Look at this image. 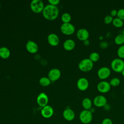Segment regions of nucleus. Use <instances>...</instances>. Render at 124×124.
Segmentation results:
<instances>
[{
    "label": "nucleus",
    "instance_id": "obj_6",
    "mask_svg": "<svg viewBox=\"0 0 124 124\" xmlns=\"http://www.w3.org/2000/svg\"><path fill=\"white\" fill-rule=\"evenodd\" d=\"M61 31L64 34L69 35L74 33L75 28L74 25L70 23H63L61 27Z\"/></svg>",
    "mask_w": 124,
    "mask_h": 124
},
{
    "label": "nucleus",
    "instance_id": "obj_18",
    "mask_svg": "<svg viewBox=\"0 0 124 124\" xmlns=\"http://www.w3.org/2000/svg\"><path fill=\"white\" fill-rule=\"evenodd\" d=\"M63 46L66 50H72L75 47V42L72 39H67L64 42Z\"/></svg>",
    "mask_w": 124,
    "mask_h": 124
},
{
    "label": "nucleus",
    "instance_id": "obj_38",
    "mask_svg": "<svg viewBox=\"0 0 124 124\" xmlns=\"http://www.w3.org/2000/svg\"><path fill=\"white\" fill-rule=\"evenodd\" d=\"M122 34L124 36V29H123V30L122 31Z\"/></svg>",
    "mask_w": 124,
    "mask_h": 124
},
{
    "label": "nucleus",
    "instance_id": "obj_15",
    "mask_svg": "<svg viewBox=\"0 0 124 124\" xmlns=\"http://www.w3.org/2000/svg\"><path fill=\"white\" fill-rule=\"evenodd\" d=\"M63 117L67 121H71L73 120L75 117V113L74 111L70 108H67L63 111Z\"/></svg>",
    "mask_w": 124,
    "mask_h": 124
},
{
    "label": "nucleus",
    "instance_id": "obj_16",
    "mask_svg": "<svg viewBox=\"0 0 124 124\" xmlns=\"http://www.w3.org/2000/svg\"><path fill=\"white\" fill-rule=\"evenodd\" d=\"M26 49L31 53H35L38 49L37 45L32 41H28L26 44Z\"/></svg>",
    "mask_w": 124,
    "mask_h": 124
},
{
    "label": "nucleus",
    "instance_id": "obj_20",
    "mask_svg": "<svg viewBox=\"0 0 124 124\" xmlns=\"http://www.w3.org/2000/svg\"><path fill=\"white\" fill-rule=\"evenodd\" d=\"M10 55L9 49L6 47H1L0 48V57L4 59L8 58Z\"/></svg>",
    "mask_w": 124,
    "mask_h": 124
},
{
    "label": "nucleus",
    "instance_id": "obj_30",
    "mask_svg": "<svg viewBox=\"0 0 124 124\" xmlns=\"http://www.w3.org/2000/svg\"><path fill=\"white\" fill-rule=\"evenodd\" d=\"M101 124H113V122L110 118H106L103 120Z\"/></svg>",
    "mask_w": 124,
    "mask_h": 124
},
{
    "label": "nucleus",
    "instance_id": "obj_25",
    "mask_svg": "<svg viewBox=\"0 0 124 124\" xmlns=\"http://www.w3.org/2000/svg\"><path fill=\"white\" fill-rule=\"evenodd\" d=\"M117 54L119 57L120 59H124V45L120 46L117 51Z\"/></svg>",
    "mask_w": 124,
    "mask_h": 124
},
{
    "label": "nucleus",
    "instance_id": "obj_7",
    "mask_svg": "<svg viewBox=\"0 0 124 124\" xmlns=\"http://www.w3.org/2000/svg\"><path fill=\"white\" fill-rule=\"evenodd\" d=\"M111 74V71L108 67H102L100 68L97 72V75L99 79L104 80L108 78Z\"/></svg>",
    "mask_w": 124,
    "mask_h": 124
},
{
    "label": "nucleus",
    "instance_id": "obj_1",
    "mask_svg": "<svg viewBox=\"0 0 124 124\" xmlns=\"http://www.w3.org/2000/svg\"><path fill=\"white\" fill-rule=\"evenodd\" d=\"M42 12L46 19L53 20L57 17L59 15V9L56 6L49 4L44 7Z\"/></svg>",
    "mask_w": 124,
    "mask_h": 124
},
{
    "label": "nucleus",
    "instance_id": "obj_28",
    "mask_svg": "<svg viewBox=\"0 0 124 124\" xmlns=\"http://www.w3.org/2000/svg\"><path fill=\"white\" fill-rule=\"evenodd\" d=\"M117 17L124 20V8H121L117 11Z\"/></svg>",
    "mask_w": 124,
    "mask_h": 124
},
{
    "label": "nucleus",
    "instance_id": "obj_21",
    "mask_svg": "<svg viewBox=\"0 0 124 124\" xmlns=\"http://www.w3.org/2000/svg\"><path fill=\"white\" fill-rule=\"evenodd\" d=\"M114 41L117 45H123L124 44V36L122 34L117 35L115 37Z\"/></svg>",
    "mask_w": 124,
    "mask_h": 124
},
{
    "label": "nucleus",
    "instance_id": "obj_32",
    "mask_svg": "<svg viewBox=\"0 0 124 124\" xmlns=\"http://www.w3.org/2000/svg\"><path fill=\"white\" fill-rule=\"evenodd\" d=\"M48 2L50 3V5L56 6L59 4L60 2L59 0H48Z\"/></svg>",
    "mask_w": 124,
    "mask_h": 124
},
{
    "label": "nucleus",
    "instance_id": "obj_34",
    "mask_svg": "<svg viewBox=\"0 0 124 124\" xmlns=\"http://www.w3.org/2000/svg\"><path fill=\"white\" fill-rule=\"evenodd\" d=\"M103 108H104L105 110H106V111H108V110H109L110 109V106L109 104H107Z\"/></svg>",
    "mask_w": 124,
    "mask_h": 124
},
{
    "label": "nucleus",
    "instance_id": "obj_17",
    "mask_svg": "<svg viewBox=\"0 0 124 124\" xmlns=\"http://www.w3.org/2000/svg\"><path fill=\"white\" fill-rule=\"evenodd\" d=\"M47 41L51 46H56L59 43V38L56 34L51 33L48 36Z\"/></svg>",
    "mask_w": 124,
    "mask_h": 124
},
{
    "label": "nucleus",
    "instance_id": "obj_9",
    "mask_svg": "<svg viewBox=\"0 0 124 124\" xmlns=\"http://www.w3.org/2000/svg\"><path fill=\"white\" fill-rule=\"evenodd\" d=\"M111 86L107 81L103 80L99 82L97 85V89L101 93H107L110 90Z\"/></svg>",
    "mask_w": 124,
    "mask_h": 124
},
{
    "label": "nucleus",
    "instance_id": "obj_29",
    "mask_svg": "<svg viewBox=\"0 0 124 124\" xmlns=\"http://www.w3.org/2000/svg\"><path fill=\"white\" fill-rule=\"evenodd\" d=\"M113 19V17L110 15H107L104 17V21L106 24H109L112 22Z\"/></svg>",
    "mask_w": 124,
    "mask_h": 124
},
{
    "label": "nucleus",
    "instance_id": "obj_22",
    "mask_svg": "<svg viewBox=\"0 0 124 124\" xmlns=\"http://www.w3.org/2000/svg\"><path fill=\"white\" fill-rule=\"evenodd\" d=\"M112 23L113 25L116 28H121L124 25L123 20H121L117 17L113 18Z\"/></svg>",
    "mask_w": 124,
    "mask_h": 124
},
{
    "label": "nucleus",
    "instance_id": "obj_36",
    "mask_svg": "<svg viewBox=\"0 0 124 124\" xmlns=\"http://www.w3.org/2000/svg\"><path fill=\"white\" fill-rule=\"evenodd\" d=\"M89 110L90 111V112H91L92 113H94V111H95V109H94V108L92 107V108L89 109Z\"/></svg>",
    "mask_w": 124,
    "mask_h": 124
},
{
    "label": "nucleus",
    "instance_id": "obj_12",
    "mask_svg": "<svg viewBox=\"0 0 124 124\" xmlns=\"http://www.w3.org/2000/svg\"><path fill=\"white\" fill-rule=\"evenodd\" d=\"M77 36L79 40L84 41L88 39L89 37V32L87 30L81 28L77 32Z\"/></svg>",
    "mask_w": 124,
    "mask_h": 124
},
{
    "label": "nucleus",
    "instance_id": "obj_8",
    "mask_svg": "<svg viewBox=\"0 0 124 124\" xmlns=\"http://www.w3.org/2000/svg\"><path fill=\"white\" fill-rule=\"evenodd\" d=\"M93 103L97 108L104 107L107 104V99L104 95H98L94 98Z\"/></svg>",
    "mask_w": 124,
    "mask_h": 124
},
{
    "label": "nucleus",
    "instance_id": "obj_40",
    "mask_svg": "<svg viewBox=\"0 0 124 124\" xmlns=\"http://www.w3.org/2000/svg\"></svg>",
    "mask_w": 124,
    "mask_h": 124
},
{
    "label": "nucleus",
    "instance_id": "obj_24",
    "mask_svg": "<svg viewBox=\"0 0 124 124\" xmlns=\"http://www.w3.org/2000/svg\"><path fill=\"white\" fill-rule=\"evenodd\" d=\"M51 81L48 78L46 77H42L39 80V83L42 86H47L50 84Z\"/></svg>",
    "mask_w": 124,
    "mask_h": 124
},
{
    "label": "nucleus",
    "instance_id": "obj_23",
    "mask_svg": "<svg viewBox=\"0 0 124 124\" xmlns=\"http://www.w3.org/2000/svg\"><path fill=\"white\" fill-rule=\"evenodd\" d=\"M89 59L93 62H96L99 60L100 55L98 53L95 52H93L90 54Z\"/></svg>",
    "mask_w": 124,
    "mask_h": 124
},
{
    "label": "nucleus",
    "instance_id": "obj_19",
    "mask_svg": "<svg viewBox=\"0 0 124 124\" xmlns=\"http://www.w3.org/2000/svg\"><path fill=\"white\" fill-rule=\"evenodd\" d=\"M82 106L84 109L89 110L92 107V101L88 97H86L82 101Z\"/></svg>",
    "mask_w": 124,
    "mask_h": 124
},
{
    "label": "nucleus",
    "instance_id": "obj_26",
    "mask_svg": "<svg viewBox=\"0 0 124 124\" xmlns=\"http://www.w3.org/2000/svg\"><path fill=\"white\" fill-rule=\"evenodd\" d=\"M120 80L119 78L114 77L110 79L109 83L111 86L116 87L118 86L120 84Z\"/></svg>",
    "mask_w": 124,
    "mask_h": 124
},
{
    "label": "nucleus",
    "instance_id": "obj_10",
    "mask_svg": "<svg viewBox=\"0 0 124 124\" xmlns=\"http://www.w3.org/2000/svg\"><path fill=\"white\" fill-rule=\"evenodd\" d=\"M77 85L78 88L81 91L86 90L89 86V82L87 78H80L77 81Z\"/></svg>",
    "mask_w": 124,
    "mask_h": 124
},
{
    "label": "nucleus",
    "instance_id": "obj_5",
    "mask_svg": "<svg viewBox=\"0 0 124 124\" xmlns=\"http://www.w3.org/2000/svg\"><path fill=\"white\" fill-rule=\"evenodd\" d=\"M31 8L33 12L39 13L43 12L44 10V3L40 0H33L31 2Z\"/></svg>",
    "mask_w": 124,
    "mask_h": 124
},
{
    "label": "nucleus",
    "instance_id": "obj_13",
    "mask_svg": "<svg viewBox=\"0 0 124 124\" xmlns=\"http://www.w3.org/2000/svg\"><path fill=\"white\" fill-rule=\"evenodd\" d=\"M61 74L60 70L54 68L49 71L48 74V78L51 81H55L60 78Z\"/></svg>",
    "mask_w": 124,
    "mask_h": 124
},
{
    "label": "nucleus",
    "instance_id": "obj_33",
    "mask_svg": "<svg viewBox=\"0 0 124 124\" xmlns=\"http://www.w3.org/2000/svg\"><path fill=\"white\" fill-rule=\"evenodd\" d=\"M117 11L116 9H113L110 11V15L112 16V17H115L116 16H117Z\"/></svg>",
    "mask_w": 124,
    "mask_h": 124
},
{
    "label": "nucleus",
    "instance_id": "obj_3",
    "mask_svg": "<svg viewBox=\"0 0 124 124\" xmlns=\"http://www.w3.org/2000/svg\"><path fill=\"white\" fill-rule=\"evenodd\" d=\"M110 66L114 72L121 73L124 69V61L122 59L115 58L111 61Z\"/></svg>",
    "mask_w": 124,
    "mask_h": 124
},
{
    "label": "nucleus",
    "instance_id": "obj_37",
    "mask_svg": "<svg viewBox=\"0 0 124 124\" xmlns=\"http://www.w3.org/2000/svg\"><path fill=\"white\" fill-rule=\"evenodd\" d=\"M121 73H122V75L124 77V70L122 71V72H121Z\"/></svg>",
    "mask_w": 124,
    "mask_h": 124
},
{
    "label": "nucleus",
    "instance_id": "obj_35",
    "mask_svg": "<svg viewBox=\"0 0 124 124\" xmlns=\"http://www.w3.org/2000/svg\"><path fill=\"white\" fill-rule=\"evenodd\" d=\"M83 43H84V45H85V46H88L89 44H90V42H89V40L88 39V40H85V41H83Z\"/></svg>",
    "mask_w": 124,
    "mask_h": 124
},
{
    "label": "nucleus",
    "instance_id": "obj_2",
    "mask_svg": "<svg viewBox=\"0 0 124 124\" xmlns=\"http://www.w3.org/2000/svg\"><path fill=\"white\" fill-rule=\"evenodd\" d=\"M78 67L79 69L82 72H89L92 70L93 67V62L89 58H85L79 62Z\"/></svg>",
    "mask_w": 124,
    "mask_h": 124
},
{
    "label": "nucleus",
    "instance_id": "obj_39",
    "mask_svg": "<svg viewBox=\"0 0 124 124\" xmlns=\"http://www.w3.org/2000/svg\"></svg>",
    "mask_w": 124,
    "mask_h": 124
},
{
    "label": "nucleus",
    "instance_id": "obj_4",
    "mask_svg": "<svg viewBox=\"0 0 124 124\" xmlns=\"http://www.w3.org/2000/svg\"><path fill=\"white\" fill-rule=\"evenodd\" d=\"M79 118L82 123L84 124H88L90 123L93 120V113H92L89 110L84 109L80 112Z\"/></svg>",
    "mask_w": 124,
    "mask_h": 124
},
{
    "label": "nucleus",
    "instance_id": "obj_11",
    "mask_svg": "<svg viewBox=\"0 0 124 124\" xmlns=\"http://www.w3.org/2000/svg\"><path fill=\"white\" fill-rule=\"evenodd\" d=\"M48 98L47 95L44 93H40L37 97V103L39 106L43 108L47 105Z\"/></svg>",
    "mask_w": 124,
    "mask_h": 124
},
{
    "label": "nucleus",
    "instance_id": "obj_31",
    "mask_svg": "<svg viewBox=\"0 0 124 124\" xmlns=\"http://www.w3.org/2000/svg\"><path fill=\"white\" fill-rule=\"evenodd\" d=\"M108 44L107 41H102L99 44V46L102 48H106L108 46Z\"/></svg>",
    "mask_w": 124,
    "mask_h": 124
},
{
    "label": "nucleus",
    "instance_id": "obj_27",
    "mask_svg": "<svg viewBox=\"0 0 124 124\" xmlns=\"http://www.w3.org/2000/svg\"><path fill=\"white\" fill-rule=\"evenodd\" d=\"M71 19V16L68 13H64L62 16V20L64 23H69Z\"/></svg>",
    "mask_w": 124,
    "mask_h": 124
},
{
    "label": "nucleus",
    "instance_id": "obj_14",
    "mask_svg": "<svg viewBox=\"0 0 124 124\" xmlns=\"http://www.w3.org/2000/svg\"><path fill=\"white\" fill-rule=\"evenodd\" d=\"M41 112L43 117L45 118H49L53 115L54 110L51 106L46 105L45 107L42 108Z\"/></svg>",
    "mask_w": 124,
    "mask_h": 124
}]
</instances>
